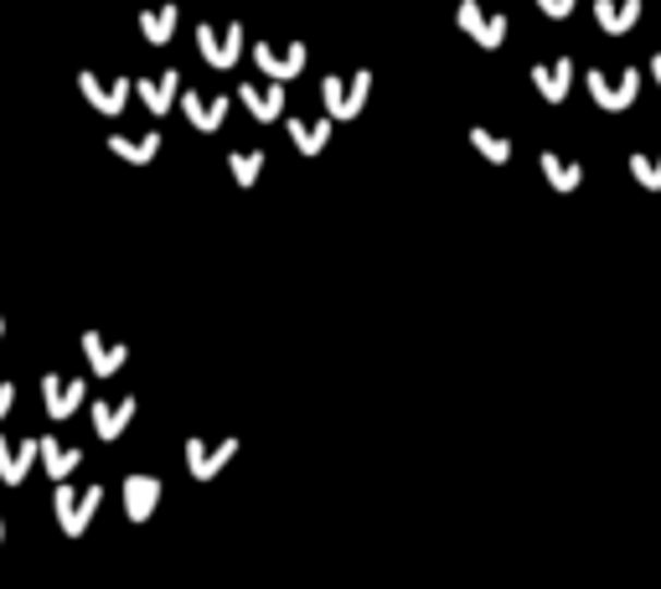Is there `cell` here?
<instances>
[{
  "label": "cell",
  "instance_id": "obj_17",
  "mask_svg": "<svg viewBox=\"0 0 661 589\" xmlns=\"http://www.w3.org/2000/svg\"><path fill=\"white\" fill-rule=\"evenodd\" d=\"M181 115L192 119V130H223L228 98L223 94H181Z\"/></svg>",
  "mask_w": 661,
  "mask_h": 589
},
{
  "label": "cell",
  "instance_id": "obj_24",
  "mask_svg": "<svg viewBox=\"0 0 661 589\" xmlns=\"http://www.w3.org/2000/svg\"><path fill=\"white\" fill-rule=\"evenodd\" d=\"M228 171H233L238 187H259V177H264V151H233L228 156Z\"/></svg>",
  "mask_w": 661,
  "mask_h": 589
},
{
  "label": "cell",
  "instance_id": "obj_4",
  "mask_svg": "<svg viewBox=\"0 0 661 589\" xmlns=\"http://www.w3.org/2000/svg\"><path fill=\"white\" fill-rule=\"evenodd\" d=\"M636 94H641V73H636V68H625V73H604V68H594V73H589V98H594L600 109H610V115L630 109Z\"/></svg>",
  "mask_w": 661,
  "mask_h": 589
},
{
  "label": "cell",
  "instance_id": "obj_12",
  "mask_svg": "<svg viewBox=\"0 0 661 589\" xmlns=\"http://www.w3.org/2000/svg\"><path fill=\"white\" fill-rule=\"evenodd\" d=\"M135 398L124 393V398H94V434L98 440H119V434L130 430V419H135Z\"/></svg>",
  "mask_w": 661,
  "mask_h": 589
},
{
  "label": "cell",
  "instance_id": "obj_7",
  "mask_svg": "<svg viewBox=\"0 0 661 589\" xmlns=\"http://www.w3.org/2000/svg\"><path fill=\"white\" fill-rule=\"evenodd\" d=\"M253 62L269 73V79L290 83L305 73V41H290V47H274V41H253Z\"/></svg>",
  "mask_w": 661,
  "mask_h": 589
},
{
  "label": "cell",
  "instance_id": "obj_5",
  "mask_svg": "<svg viewBox=\"0 0 661 589\" xmlns=\"http://www.w3.org/2000/svg\"><path fill=\"white\" fill-rule=\"evenodd\" d=\"M238 455V440L233 434H223V440H202V434H192L187 440V471L196 476V481H213V476H223V466Z\"/></svg>",
  "mask_w": 661,
  "mask_h": 589
},
{
  "label": "cell",
  "instance_id": "obj_18",
  "mask_svg": "<svg viewBox=\"0 0 661 589\" xmlns=\"http://www.w3.org/2000/svg\"><path fill=\"white\" fill-rule=\"evenodd\" d=\"M594 21H600V32H610V37H625L641 21V0H594Z\"/></svg>",
  "mask_w": 661,
  "mask_h": 589
},
{
  "label": "cell",
  "instance_id": "obj_11",
  "mask_svg": "<svg viewBox=\"0 0 661 589\" xmlns=\"http://www.w3.org/2000/svg\"><path fill=\"white\" fill-rule=\"evenodd\" d=\"M135 94H140V104H145L151 115H166V109H176V104H181V73H176V68H166V73H151V79L135 83Z\"/></svg>",
  "mask_w": 661,
  "mask_h": 589
},
{
  "label": "cell",
  "instance_id": "obj_19",
  "mask_svg": "<svg viewBox=\"0 0 661 589\" xmlns=\"http://www.w3.org/2000/svg\"><path fill=\"white\" fill-rule=\"evenodd\" d=\"M83 352H88V368H94L98 377H115L119 368H124V347H115V341H104V336L94 332V326H88V332H83Z\"/></svg>",
  "mask_w": 661,
  "mask_h": 589
},
{
  "label": "cell",
  "instance_id": "obj_8",
  "mask_svg": "<svg viewBox=\"0 0 661 589\" xmlns=\"http://www.w3.org/2000/svg\"><path fill=\"white\" fill-rule=\"evenodd\" d=\"M83 393H88V383L83 377H62V373H41V404H47V413L52 419H68V413L83 409Z\"/></svg>",
  "mask_w": 661,
  "mask_h": 589
},
{
  "label": "cell",
  "instance_id": "obj_10",
  "mask_svg": "<svg viewBox=\"0 0 661 589\" xmlns=\"http://www.w3.org/2000/svg\"><path fill=\"white\" fill-rule=\"evenodd\" d=\"M37 450H41L37 434H32V440H5V434H0V481H5V486H21L26 471H32V460H37Z\"/></svg>",
  "mask_w": 661,
  "mask_h": 589
},
{
  "label": "cell",
  "instance_id": "obj_21",
  "mask_svg": "<svg viewBox=\"0 0 661 589\" xmlns=\"http://www.w3.org/2000/svg\"><path fill=\"white\" fill-rule=\"evenodd\" d=\"M160 145H166V140H160L156 130H145V135H135V140H130V135L109 140V151H115L119 160H130V166H151V160L160 156Z\"/></svg>",
  "mask_w": 661,
  "mask_h": 589
},
{
  "label": "cell",
  "instance_id": "obj_14",
  "mask_svg": "<svg viewBox=\"0 0 661 589\" xmlns=\"http://www.w3.org/2000/svg\"><path fill=\"white\" fill-rule=\"evenodd\" d=\"M238 98L249 104V115L259 119V124H274V119L285 115V83H279V79L264 83V88H259V83H243V88H238Z\"/></svg>",
  "mask_w": 661,
  "mask_h": 589
},
{
  "label": "cell",
  "instance_id": "obj_13",
  "mask_svg": "<svg viewBox=\"0 0 661 589\" xmlns=\"http://www.w3.org/2000/svg\"><path fill=\"white\" fill-rule=\"evenodd\" d=\"M156 507H160L156 476H124V517H130V522H151Z\"/></svg>",
  "mask_w": 661,
  "mask_h": 589
},
{
  "label": "cell",
  "instance_id": "obj_23",
  "mask_svg": "<svg viewBox=\"0 0 661 589\" xmlns=\"http://www.w3.org/2000/svg\"><path fill=\"white\" fill-rule=\"evenodd\" d=\"M176 16H181V11H176L171 0H166V5H151V11H140V37L151 41V47L171 41L176 37Z\"/></svg>",
  "mask_w": 661,
  "mask_h": 589
},
{
  "label": "cell",
  "instance_id": "obj_2",
  "mask_svg": "<svg viewBox=\"0 0 661 589\" xmlns=\"http://www.w3.org/2000/svg\"><path fill=\"white\" fill-rule=\"evenodd\" d=\"M372 94V73L368 68H357V73H330L326 83H321V98H326V115L330 119H357L362 115V104H368Z\"/></svg>",
  "mask_w": 661,
  "mask_h": 589
},
{
  "label": "cell",
  "instance_id": "obj_1",
  "mask_svg": "<svg viewBox=\"0 0 661 589\" xmlns=\"http://www.w3.org/2000/svg\"><path fill=\"white\" fill-rule=\"evenodd\" d=\"M98 502H104V486H68V481H58V491H52V512H58V528L68 532V538H83L88 532V522H94Z\"/></svg>",
  "mask_w": 661,
  "mask_h": 589
},
{
  "label": "cell",
  "instance_id": "obj_28",
  "mask_svg": "<svg viewBox=\"0 0 661 589\" xmlns=\"http://www.w3.org/2000/svg\"><path fill=\"white\" fill-rule=\"evenodd\" d=\"M11 409H16V388H11V383H0V419H5Z\"/></svg>",
  "mask_w": 661,
  "mask_h": 589
},
{
  "label": "cell",
  "instance_id": "obj_16",
  "mask_svg": "<svg viewBox=\"0 0 661 589\" xmlns=\"http://www.w3.org/2000/svg\"><path fill=\"white\" fill-rule=\"evenodd\" d=\"M532 88L548 98V104H564L568 88H574V62L558 58V62H538L532 68Z\"/></svg>",
  "mask_w": 661,
  "mask_h": 589
},
{
  "label": "cell",
  "instance_id": "obj_3",
  "mask_svg": "<svg viewBox=\"0 0 661 589\" xmlns=\"http://www.w3.org/2000/svg\"><path fill=\"white\" fill-rule=\"evenodd\" d=\"M196 47L213 68H233L243 58V26L238 21H202L196 26Z\"/></svg>",
  "mask_w": 661,
  "mask_h": 589
},
{
  "label": "cell",
  "instance_id": "obj_20",
  "mask_svg": "<svg viewBox=\"0 0 661 589\" xmlns=\"http://www.w3.org/2000/svg\"><path fill=\"white\" fill-rule=\"evenodd\" d=\"M538 166H543V177H548L553 192H579V187H584V166H579V160H564L558 151H543Z\"/></svg>",
  "mask_w": 661,
  "mask_h": 589
},
{
  "label": "cell",
  "instance_id": "obj_9",
  "mask_svg": "<svg viewBox=\"0 0 661 589\" xmlns=\"http://www.w3.org/2000/svg\"><path fill=\"white\" fill-rule=\"evenodd\" d=\"M455 16H460V32L476 37L481 47H502V41H506V16H491V11H481L476 0H460V5H455Z\"/></svg>",
  "mask_w": 661,
  "mask_h": 589
},
{
  "label": "cell",
  "instance_id": "obj_27",
  "mask_svg": "<svg viewBox=\"0 0 661 589\" xmlns=\"http://www.w3.org/2000/svg\"><path fill=\"white\" fill-rule=\"evenodd\" d=\"M574 5H579V0H538V11H543V16H553V21H564Z\"/></svg>",
  "mask_w": 661,
  "mask_h": 589
},
{
  "label": "cell",
  "instance_id": "obj_15",
  "mask_svg": "<svg viewBox=\"0 0 661 589\" xmlns=\"http://www.w3.org/2000/svg\"><path fill=\"white\" fill-rule=\"evenodd\" d=\"M37 440H41L37 460L47 466V476H52V481H68V476L83 466V450H79V445H62L58 434H37Z\"/></svg>",
  "mask_w": 661,
  "mask_h": 589
},
{
  "label": "cell",
  "instance_id": "obj_26",
  "mask_svg": "<svg viewBox=\"0 0 661 589\" xmlns=\"http://www.w3.org/2000/svg\"><path fill=\"white\" fill-rule=\"evenodd\" d=\"M630 177L641 181L646 192H661V156H641V151H636V156H630Z\"/></svg>",
  "mask_w": 661,
  "mask_h": 589
},
{
  "label": "cell",
  "instance_id": "obj_29",
  "mask_svg": "<svg viewBox=\"0 0 661 589\" xmlns=\"http://www.w3.org/2000/svg\"><path fill=\"white\" fill-rule=\"evenodd\" d=\"M651 79L661 83V52H657V58H651Z\"/></svg>",
  "mask_w": 661,
  "mask_h": 589
},
{
  "label": "cell",
  "instance_id": "obj_31",
  "mask_svg": "<svg viewBox=\"0 0 661 589\" xmlns=\"http://www.w3.org/2000/svg\"><path fill=\"white\" fill-rule=\"evenodd\" d=\"M0 336H5V315H0Z\"/></svg>",
  "mask_w": 661,
  "mask_h": 589
},
{
  "label": "cell",
  "instance_id": "obj_25",
  "mask_svg": "<svg viewBox=\"0 0 661 589\" xmlns=\"http://www.w3.org/2000/svg\"><path fill=\"white\" fill-rule=\"evenodd\" d=\"M470 145H476V151H481L486 160H496V166H506V160H512V140L491 135V130H481V124L470 130Z\"/></svg>",
  "mask_w": 661,
  "mask_h": 589
},
{
  "label": "cell",
  "instance_id": "obj_22",
  "mask_svg": "<svg viewBox=\"0 0 661 589\" xmlns=\"http://www.w3.org/2000/svg\"><path fill=\"white\" fill-rule=\"evenodd\" d=\"M290 140L300 145V156H321L330 145V115L326 119H295L290 115Z\"/></svg>",
  "mask_w": 661,
  "mask_h": 589
},
{
  "label": "cell",
  "instance_id": "obj_6",
  "mask_svg": "<svg viewBox=\"0 0 661 589\" xmlns=\"http://www.w3.org/2000/svg\"><path fill=\"white\" fill-rule=\"evenodd\" d=\"M79 88H83V98L94 104L98 115H119V109H124V98L135 94V83H130V79H104V73H94V68H83V73H79Z\"/></svg>",
  "mask_w": 661,
  "mask_h": 589
},
{
  "label": "cell",
  "instance_id": "obj_30",
  "mask_svg": "<svg viewBox=\"0 0 661 589\" xmlns=\"http://www.w3.org/2000/svg\"><path fill=\"white\" fill-rule=\"evenodd\" d=\"M0 543H5V522H0Z\"/></svg>",
  "mask_w": 661,
  "mask_h": 589
}]
</instances>
